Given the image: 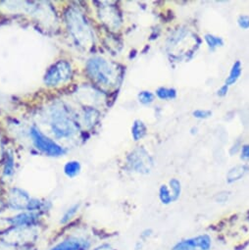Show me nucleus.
Here are the masks:
<instances>
[{"instance_id": "f3484780", "label": "nucleus", "mask_w": 249, "mask_h": 250, "mask_svg": "<svg viewBox=\"0 0 249 250\" xmlns=\"http://www.w3.org/2000/svg\"><path fill=\"white\" fill-rule=\"evenodd\" d=\"M156 94L160 99H174L177 96V91L174 88L160 87L156 90Z\"/></svg>"}, {"instance_id": "ddd939ff", "label": "nucleus", "mask_w": 249, "mask_h": 250, "mask_svg": "<svg viewBox=\"0 0 249 250\" xmlns=\"http://www.w3.org/2000/svg\"><path fill=\"white\" fill-rule=\"evenodd\" d=\"M146 134V126L144 124L143 121L137 120L135 121L133 128H132V135L136 142L142 140Z\"/></svg>"}, {"instance_id": "cd10ccee", "label": "nucleus", "mask_w": 249, "mask_h": 250, "mask_svg": "<svg viewBox=\"0 0 249 250\" xmlns=\"http://www.w3.org/2000/svg\"><path fill=\"white\" fill-rule=\"evenodd\" d=\"M228 86L227 84H224L219 90H218V95L219 96H225L228 92Z\"/></svg>"}, {"instance_id": "0eeeda50", "label": "nucleus", "mask_w": 249, "mask_h": 250, "mask_svg": "<svg viewBox=\"0 0 249 250\" xmlns=\"http://www.w3.org/2000/svg\"><path fill=\"white\" fill-rule=\"evenodd\" d=\"M37 236V232L31 227H18L13 231H9L4 236V240L7 244H24L34 240Z\"/></svg>"}, {"instance_id": "bb28decb", "label": "nucleus", "mask_w": 249, "mask_h": 250, "mask_svg": "<svg viewBox=\"0 0 249 250\" xmlns=\"http://www.w3.org/2000/svg\"><path fill=\"white\" fill-rule=\"evenodd\" d=\"M241 159L249 160V145H246L241 149Z\"/></svg>"}, {"instance_id": "423d86ee", "label": "nucleus", "mask_w": 249, "mask_h": 250, "mask_svg": "<svg viewBox=\"0 0 249 250\" xmlns=\"http://www.w3.org/2000/svg\"><path fill=\"white\" fill-rule=\"evenodd\" d=\"M31 135L37 148L42 151L43 153L54 157L61 156L65 153V150L60 146H58L55 142L42 135L40 132V130H38L36 127H33L31 129Z\"/></svg>"}, {"instance_id": "9b49d317", "label": "nucleus", "mask_w": 249, "mask_h": 250, "mask_svg": "<svg viewBox=\"0 0 249 250\" xmlns=\"http://www.w3.org/2000/svg\"><path fill=\"white\" fill-rule=\"evenodd\" d=\"M248 172V167L246 165H239L231 168L228 175H227V181L228 183H234L236 181H239L244 177V175Z\"/></svg>"}, {"instance_id": "7c9ffc66", "label": "nucleus", "mask_w": 249, "mask_h": 250, "mask_svg": "<svg viewBox=\"0 0 249 250\" xmlns=\"http://www.w3.org/2000/svg\"><path fill=\"white\" fill-rule=\"evenodd\" d=\"M4 209V203L0 200V212H2Z\"/></svg>"}, {"instance_id": "20e7f679", "label": "nucleus", "mask_w": 249, "mask_h": 250, "mask_svg": "<svg viewBox=\"0 0 249 250\" xmlns=\"http://www.w3.org/2000/svg\"><path fill=\"white\" fill-rule=\"evenodd\" d=\"M73 75L72 67L67 61H58L52 65L44 76V83L48 86H56L68 82Z\"/></svg>"}, {"instance_id": "5701e85b", "label": "nucleus", "mask_w": 249, "mask_h": 250, "mask_svg": "<svg viewBox=\"0 0 249 250\" xmlns=\"http://www.w3.org/2000/svg\"><path fill=\"white\" fill-rule=\"evenodd\" d=\"M13 172H14V160H13V157L10 155L7 158L4 173L6 176H11L13 174Z\"/></svg>"}, {"instance_id": "4be33fe9", "label": "nucleus", "mask_w": 249, "mask_h": 250, "mask_svg": "<svg viewBox=\"0 0 249 250\" xmlns=\"http://www.w3.org/2000/svg\"><path fill=\"white\" fill-rule=\"evenodd\" d=\"M139 99L141 103H143L144 105H147L153 102L154 95L150 91H142L139 94Z\"/></svg>"}, {"instance_id": "9d476101", "label": "nucleus", "mask_w": 249, "mask_h": 250, "mask_svg": "<svg viewBox=\"0 0 249 250\" xmlns=\"http://www.w3.org/2000/svg\"><path fill=\"white\" fill-rule=\"evenodd\" d=\"M39 219V214L35 212H24L10 220V224L15 227H31Z\"/></svg>"}, {"instance_id": "4468645a", "label": "nucleus", "mask_w": 249, "mask_h": 250, "mask_svg": "<svg viewBox=\"0 0 249 250\" xmlns=\"http://www.w3.org/2000/svg\"><path fill=\"white\" fill-rule=\"evenodd\" d=\"M240 75H241V64H240V61H236L232 65L231 70L229 72V75H228V77L226 80V84L228 86L233 84L238 80Z\"/></svg>"}, {"instance_id": "412c9836", "label": "nucleus", "mask_w": 249, "mask_h": 250, "mask_svg": "<svg viewBox=\"0 0 249 250\" xmlns=\"http://www.w3.org/2000/svg\"><path fill=\"white\" fill-rule=\"evenodd\" d=\"M170 186L173 191V199L175 201L180 197L181 194V183L177 179H172L170 181Z\"/></svg>"}, {"instance_id": "a878e982", "label": "nucleus", "mask_w": 249, "mask_h": 250, "mask_svg": "<svg viewBox=\"0 0 249 250\" xmlns=\"http://www.w3.org/2000/svg\"><path fill=\"white\" fill-rule=\"evenodd\" d=\"M229 196V192H222V193H218L217 196L215 197V200L217 202H220V203H224L228 200Z\"/></svg>"}, {"instance_id": "6e6552de", "label": "nucleus", "mask_w": 249, "mask_h": 250, "mask_svg": "<svg viewBox=\"0 0 249 250\" xmlns=\"http://www.w3.org/2000/svg\"><path fill=\"white\" fill-rule=\"evenodd\" d=\"M211 238L204 234L177 243L173 250H210Z\"/></svg>"}, {"instance_id": "c85d7f7f", "label": "nucleus", "mask_w": 249, "mask_h": 250, "mask_svg": "<svg viewBox=\"0 0 249 250\" xmlns=\"http://www.w3.org/2000/svg\"><path fill=\"white\" fill-rule=\"evenodd\" d=\"M95 250H113V249H112V247L110 245L104 244V245H101V246L97 247Z\"/></svg>"}, {"instance_id": "393cba45", "label": "nucleus", "mask_w": 249, "mask_h": 250, "mask_svg": "<svg viewBox=\"0 0 249 250\" xmlns=\"http://www.w3.org/2000/svg\"><path fill=\"white\" fill-rule=\"evenodd\" d=\"M238 26L244 30L249 29V16H246V15L240 16L238 18Z\"/></svg>"}, {"instance_id": "6ab92c4d", "label": "nucleus", "mask_w": 249, "mask_h": 250, "mask_svg": "<svg viewBox=\"0 0 249 250\" xmlns=\"http://www.w3.org/2000/svg\"><path fill=\"white\" fill-rule=\"evenodd\" d=\"M205 41L208 43L209 47L213 50L218 46H222L223 45V40L221 38L212 36V35H206L205 36Z\"/></svg>"}, {"instance_id": "b1692460", "label": "nucleus", "mask_w": 249, "mask_h": 250, "mask_svg": "<svg viewBox=\"0 0 249 250\" xmlns=\"http://www.w3.org/2000/svg\"><path fill=\"white\" fill-rule=\"evenodd\" d=\"M212 115V112L209 110H196L193 112V116L198 119H207Z\"/></svg>"}, {"instance_id": "f03ea898", "label": "nucleus", "mask_w": 249, "mask_h": 250, "mask_svg": "<svg viewBox=\"0 0 249 250\" xmlns=\"http://www.w3.org/2000/svg\"><path fill=\"white\" fill-rule=\"evenodd\" d=\"M50 126L53 134L59 139L71 138L78 132L77 122L65 108L55 107L52 109Z\"/></svg>"}, {"instance_id": "39448f33", "label": "nucleus", "mask_w": 249, "mask_h": 250, "mask_svg": "<svg viewBox=\"0 0 249 250\" xmlns=\"http://www.w3.org/2000/svg\"><path fill=\"white\" fill-rule=\"evenodd\" d=\"M129 168L140 174H147L153 166V160L149 153L143 147L134 149L127 159Z\"/></svg>"}, {"instance_id": "7ed1b4c3", "label": "nucleus", "mask_w": 249, "mask_h": 250, "mask_svg": "<svg viewBox=\"0 0 249 250\" xmlns=\"http://www.w3.org/2000/svg\"><path fill=\"white\" fill-rule=\"evenodd\" d=\"M88 76L97 83L110 85L115 80V73L110 64L101 57H93L86 63Z\"/></svg>"}, {"instance_id": "a211bd4d", "label": "nucleus", "mask_w": 249, "mask_h": 250, "mask_svg": "<svg viewBox=\"0 0 249 250\" xmlns=\"http://www.w3.org/2000/svg\"><path fill=\"white\" fill-rule=\"evenodd\" d=\"M159 197H160V200L162 201L163 204H169L171 202L174 201L173 199V195L170 193L168 188L163 185L161 186L160 188V190H159Z\"/></svg>"}, {"instance_id": "aec40b11", "label": "nucleus", "mask_w": 249, "mask_h": 250, "mask_svg": "<svg viewBox=\"0 0 249 250\" xmlns=\"http://www.w3.org/2000/svg\"><path fill=\"white\" fill-rule=\"evenodd\" d=\"M79 208H80V204H75V205H73L72 207H70V208L65 212V214H64L63 217L61 218V221H60V222H61L62 224H65V223L69 222V221L76 215V213L78 212Z\"/></svg>"}, {"instance_id": "c756f323", "label": "nucleus", "mask_w": 249, "mask_h": 250, "mask_svg": "<svg viewBox=\"0 0 249 250\" xmlns=\"http://www.w3.org/2000/svg\"><path fill=\"white\" fill-rule=\"evenodd\" d=\"M9 246H10V244H3V243H1L0 244V250H10L9 249Z\"/></svg>"}, {"instance_id": "f257e3e1", "label": "nucleus", "mask_w": 249, "mask_h": 250, "mask_svg": "<svg viewBox=\"0 0 249 250\" xmlns=\"http://www.w3.org/2000/svg\"><path fill=\"white\" fill-rule=\"evenodd\" d=\"M66 21L69 32L76 43L84 48L90 46L93 41V35L83 13L79 9L69 8L66 13Z\"/></svg>"}, {"instance_id": "2eb2a0df", "label": "nucleus", "mask_w": 249, "mask_h": 250, "mask_svg": "<svg viewBox=\"0 0 249 250\" xmlns=\"http://www.w3.org/2000/svg\"><path fill=\"white\" fill-rule=\"evenodd\" d=\"M81 169H82V167H81L80 162H78V161H69L64 166V173L66 174L67 177L74 178L81 172Z\"/></svg>"}, {"instance_id": "f8f14e48", "label": "nucleus", "mask_w": 249, "mask_h": 250, "mask_svg": "<svg viewBox=\"0 0 249 250\" xmlns=\"http://www.w3.org/2000/svg\"><path fill=\"white\" fill-rule=\"evenodd\" d=\"M83 248H84L83 242L78 239H69L57 244L51 250H83Z\"/></svg>"}, {"instance_id": "dca6fc26", "label": "nucleus", "mask_w": 249, "mask_h": 250, "mask_svg": "<svg viewBox=\"0 0 249 250\" xmlns=\"http://www.w3.org/2000/svg\"><path fill=\"white\" fill-rule=\"evenodd\" d=\"M99 113L93 108H86L84 110V122L88 127H92L93 125L98 121Z\"/></svg>"}, {"instance_id": "1a4fd4ad", "label": "nucleus", "mask_w": 249, "mask_h": 250, "mask_svg": "<svg viewBox=\"0 0 249 250\" xmlns=\"http://www.w3.org/2000/svg\"><path fill=\"white\" fill-rule=\"evenodd\" d=\"M31 199L29 194L23 189L13 188L9 193L8 204L15 210H28Z\"/></svg>"}]
</instances>
